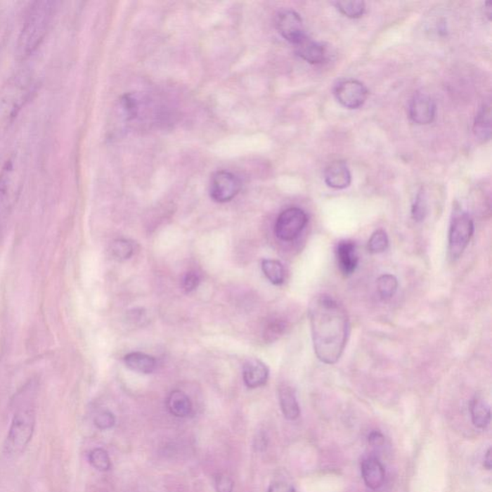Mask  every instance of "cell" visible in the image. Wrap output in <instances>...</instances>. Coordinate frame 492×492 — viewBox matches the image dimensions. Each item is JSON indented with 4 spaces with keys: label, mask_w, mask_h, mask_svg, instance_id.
I'll use <instances>...</instances> for the list:
<instances>
[{
    "label": "cell",
    "mask_w": 492,
    "mask_h": 492,
    "mask_svg": "<svg viewBox=\"0 0 492 492\" xmlns=\"http://www.w3.org/2000/svg\"><path fill=\"white\" fill-rule=\"evenodd\" d=\"M427 201H426L425 193L420 190L416 195L415 202L412 206V216L415 221L421 222L427 216Z\"/></svg>",
    "instance_id": "28"
},
{
    "label": "cell",
    "mask_w": 492,
    "mask_h": 492,
    "mask_svg": "<svg viewBox=\"0 0 492 492\" xmlns=\"http://www.w3.org/2000/svg\"><path fill=\"white\" fill-rule=\"evenodd\" d=\"M294 46L298 56L310 64H321L325 60V48L318 41L309 38L308 36L301 39Z\"/></svg>",
    "instance_id": "16"
},
{
    "label": "cell",
    "mask_w": 492,
    "mask_h": 492,
    "mask_svg": "<svg viewBox=\"0 0 492 492\" xmlns=\"http://www.w3.org/2000/svg\"><path fill=\"white\" fill-rule=\"evenodd\" d=\"M377 289L383 299H389L396 293L399 289V281L396 277L391 274H384L377 280Z\"/></svg>",
    "instance_id": "23"
},
{
    "label": "cell",
    "mask_w": 492,
    "mask_h": 492,
    "mask_svg": "<svg viewBox=\"0 0 492 492\" xmlns=\"http://www.w3.org/2000/svg\"><path fill=\"white\" fill-rule=\"evenodd\" d=\"M287 325L284 321H274L268 324V326L264 329V339L268 342H276L280 337L286 331Z\"/></svg>",
    "instance_id": "29"
},
{
    "label": "cell",
    "mask_w": 492,
    "mask_h": 492,
    "mask_svg": "<svg viewBox=\"0 0 492 492\" xmlns=\"http://www.w3.org/2000/svg\"><path fill=\"white\" fill-rule=\"evenodd\" d=\"M167 406L169 413L179 418L187 417L193 410L192 402L181 391H172L167 397Z\"/></svg>",
    "instance_id": "19"
},
{
    "label": "cell",
    "mask_w": 492,
    "mask_h": 492,
    "mask_svg": "<svg viewBox=\"0 0 492 492\" xmlns=\"http://www.w3.org/2000/svg\"><path fill=\"white\" fill-rule=\"evenodd\" d=\"M389 247V237L383 229L377 230L368 240V251L373 254L383 253Z\"/></svg>",
    "instance_id": "26"
},
{
    "label": "cell",
    "mask_w": 492,
    "mask_h": 492,
    "mask_svg": "<svg viewBox=\"0 0 492 492\" xmlns=\"http://www.w3.org/2000/svg\"><path fill=\"white\" fill-rule=\"evenodd\" d=\"M311 337L316 357L334 365L342 357L349 334V319L344 306L327 294H318L309 307Z\"/></svg>",
    "instance_id": "1"
},
{
    "label": "cell",
    "mask_w": 492,
    "mask_h": 492,
    "mask_svg": "<svg viewBox=\"0 0 492 492\" xmlns=\"http://www.w3.org/2000/svg\"><path fill=\"white\" fill-rule=\"evenodd\" d=\"M268 366L258 358H250L243 365V382L248 389H257L264 386L268 380Z\"/></svg>",
    "instance_id": "13"
},
{
    "label": "cell",
    "mask_w": 492,
    "mask_h": 492,
    "mask_svg": "<svg viewBox=\"0 0 492 492\" xmlns=\"http://www.w3.org/2000/svg\"><path fill=\"white\" fill-rule=\"evenodd\" d=\"M134 253V247L129 240L119 239L115 240L112 245V254L117 261H127L132 257Z\"/></svg>",
    "instance_id": "27"
},
{
    "label": "cell",
    "mask_w": 492,
    "mask_h": 492,
    "mask_svg": "<svg viewBox=\"0 0 492 492\" xmlns=\"http://www.w3.org/2000/svg\"><path fill=\"white\" fill-rule=\"evenodd\" d=\"M242 181L228 171H219L212 178L210 195L216 202H229L239 195Z\"/></svg>",
    "instance_id": "8"
},
{
    "label": "cell",
    "mask_w": 492,
    "mask_h": 492,
    "mask_svg": "<svg viewBox=\"0 0 492 492\" xmlns=\"http://www.w3.org/2000/svg\"><path fill=\"white\" fill-rule=\"evenodd\" d=\"M279 400L283 415L287 420H295L299 417V404H298L297 395L292 387L287 386L280 387Z\"/></svg>",
    "instance_id": "18"
},
{
    "label": "cell",
    "mask_w": 492,
    "mask_h": 492,
    "mask_svg": "<svg viewBox=\"0 0 492 492\" xmlns=\"http://www.w3.org/2000/svg\"><path fill=\"white\" fill-rule=\"evenodd\" d=\"M276 28L283 38L292 44H297L306 36L302 18L292 10L279 13L276 17Z\"/></svg>",
    "instance_id": "10"
},
{
    "label": "cell",
    "mask_w": 492,
    "mask_h": 492,
    "mask_svg": "<svg viewBox=\"0 0 492 492\" xmlns=\"http://www.w3.org/2000/svg\"><path fill=\"white\" fill-rule=\"evenodd\" d=\"M200 278L196 272L190 271L186 274L184 279H183V290L186 292H192L193 290L198 289L200 286Z\"/></svg>",
    "instance_id": "31"
},
{
    "label": "cell",
    "mask_w": 492,
    "mask_h": 492,
    "mask_svg": "<svg viewBox=\"0 0 492 492\" xmlns=\"http://www.w3.org/2000/svg\"><path fill=\"white\" fill-rule=\"evenodd\" d=\"M32 80L25 75H18L0 93V114L5 119L15 116L22 108L32 88Z\"/></svg>",
    "instance_id": "5"
},
{
    "label": "cell",
    "mask_w": 492,
    "mask_h": 492,
    "mask_svg": "<svg viewBox=\"0 0 492 492\" xmlns=\"http://www.w3.org/2000/svg\"><path fill=\"white\" fill-rule=\"evenodd\" d=\"M470 415L475 427L485 429L491 423V407L485 400L475 397L470 403Z\"/></svg>",
    "instance_id": "20"
},
{
    "label": "cell",
    "mask_w": 492,
    "mask_h": 492,
    "mask_svg": "<svg viewBox=\"0 0 492 492\" xmlns=\"http://www.w3.org/2000/svg\"><path fill=\"white\" fill-rule=\"evenodd\" d=\"M336 257L339 271L344 276H350L357 269L358 256L357 245L353 240H340L336 247Z\"/></svg>",
    "instance_id": "12"
},
{
    "label": "cell",
    "mask_w": 492,
    "mask_h": 492,
    "mask_svg": "<svg viewBox=\"0 0 492 492\" xmlns=\"http://www.w3.org/2000/svg\"><path fill=\"white\" fill-rule=\"evenodd\" d=\"M89 460H90L91 465L98 471L105 472V471L111 470L112 462L108 452L103 448L91 450L90 455H89Z\"/></svg>",
    "instance_id": "25"
},
{
    "label": "cell",
    "mask_w": 492,
    "mask_h": 492,
    "mask_svg": "<svg viewBox=\"0 0 492 492\" xmlns=\"http://www.w3.org/2000/svg\"><path fill=\"white\" fill-rule=\"evenodd\" d=\"M436 103L427 93H415L410 102V117L416 124H430L436 117Z\"/></svg>",
    "instance_id": "11"
},
{
    "label": "cell",
    "mask_w": 492,
    "mask_h": 492,
    "mask_svg": "<svg viewBox=\"0 0 492 492\" xmlns=\"http://www.w3.org/2000/svg\"><path fill=\"white\" fill-rule=\"evenodd\" d=\"M361 471H362L363 481L369 488L375 491L384 485L386 470L378 458L374 456L365 458L361 465Z\"/></svg>",
    "instance_id": "14"
},
{
    "label": "cell",
    "mask_w": 492,
    "mask_h": 492,
    "mask_svg": "<svg viewBox=\"0 0 492 492\" xmlns=\"http://www.w3.org/2000/svg\"><path fill=\"white\" fill-rule=\"evenodd\" d=\"M384 436L380 432L374 431L368 436V441L371 446H379L384 444Z\"/></svg>",
    "instance_id": "34"
},
{
    "label": "cell",
    "mask_w": 492,
    "mask_h": 492,
    "mask_svg": "<svg viewBox=\"0 0 492 492\" xmlns=\"http://www.w3.org/2000/svg\"><path fill=\"white\" fill-rule=\"evenodd\" d=\"M116 423V418L109 410H101L94 417V425L101 430H108L114 427Z\"/></svg>",
    "instance_id": "30"
},
{
    "label": "cell",
    "mask_w": 492,
    "mask_h": 492,
    "mask_svg": "<svg viewBox=\"0 0 492 492\" xmlns=\"http://www.w3.org/2000/svg\"><path fill=\"white\" fill-rule=\"evenodd\" d=\"M17 161L15 157L10 158L0 172V205L4 208H10L20 193L22 174Z\"/></svg>",
    "instance_id": "7"
},
{
    "label": "cell",
    "mask_w": 492,
    "mask_h": 492,
    "mask_svg": "<svg viewBox=\"0 0 492 492\" xmlns=\"http://www.w3.org/2000/svg\"><path fill=\"white\" fill-rule=\"evenodd\" d=\"M268 492H297L290 484L285 481H276L269 486Z\"/></svg>",
    "instance_id": "33"
},
{
    "label": "cell",
    "mask_w": 492,
    "mask_h": 492,
    "mask_svg": "<svg viewBox=\"0 0 492 492\" xmlns=\"http://www.w3.org/2000/svg\"><path fill=\"white\" fill-rule=\"evenodd\" d=\"M474 234V224L470 214L457 208L453 212L448 235V255L456 261L462 255Z\"/></svg>",
    "instance_id": "4"
},
{
    "label": "cell",
    "mask_w": 492,
    "mask_h": 492,
    "mask_svg": "<svg viewBox=\"0 0 492 492\" xmlns=\"http://www.w3.org/2000/svg\"><path fill=\"white\" fill-rule=\"evenodd\" d=\"M56 10L57 2L47 0L34 2L15 44V57L18 61L30 58L40 47L51 28Z\"/></svg>",
    "instance_id": "2"
},
{
    "label": "cell",
    "mask_w": 492,
    "mask_h": 492,
    "mask_svg": "<svg viewBox=\"0 0 492 492\" xmlns=\"http://www.w3.org/2000/svg\"><path fill=\"white\" fill-rule=\"evenodd\" d=\"M216 489L217 492H233L234 481L226 474L217 475L216 478Z\"/></svg>",
    "instance_id": "32"
},
{
    "label": "cell",
    "mask_w": 492,
    "mask_h": 492,
    "mask_svg": "<svg viewBox=\"0 0 492 492\" xmlns=\"http://www.w3.org/2000/svg\"><path fill=\"white\" fill-rule=\"evenodd\" d=\"M491 105H483L480 110H479L477 116L475 117L474 127H473V131H474L475 137L478 138L479 141L486 143L491 140Z\"/></svg>",
    "instance_id": "21"
},
{
    "label": "cell",
    "mask_w": 492,
    "mask_h": 492,
    "mask_svg": "<svg viewBox=\"0 0 492 492\" xmlns=\"http://www.w3.org/2000/svg\"><path fill=\"white\" fill-rule=\"evenodd\" d=\"M261 271L271 284L282 285L285 281V269L283 264L277 260L266 259L261 261Z\"/></svg>",
    "instance_id": "22"
},
{
    "label": "cell",
    "mask_w": 492,
    "mask_h": 492,
    "mask_svg": "<svg viewBox=\"0 0 492 492\" xmlns=\"http://www.w3.org/2000/svg\"><path fill=\"white\" fill-rule=\"evenodd\" d=\"M351 174L347 164L342 161H335L326 167L324 180L328 187L342 190L351 184Z\"/></svg>",
    "instance_id": "15"
},
{
    "label": "cell",
    "mask_w": 492,
    "mask_h": 492,
    "mask_svg": "<svg viewBox=\"0 0 492 492\" xmlns=\"http://www.w3.org/2000/svg\"><path fill=\"white\" fill-rule=\"evenodd\" d=\"M368 89L357 80H345L337 84L335 96L342 106L348 109H358L368 98Z\"/></svg>",
    "instance_id": "9"
},
{
    "label": "cell",
    "mask_w": 492,
    "mask_h": 492,
    "mask_svg": "<svg viewBox=\"0 0 492 492\" xmlns=\"http://www.w3.org/2000/svg\"><path fill=\"white\" fill-rule=\"evenodd\" d=\"M124 363L131 370L141 374L153 373L157 368L155 358L141 352H131L125 355Z\"/></svg>",
    "instance_id": "17"
},
{
    "label": "cell",
    "mask_w": 492,
    "mask_h": 492,
    "mask_svg": "<svg viewBox=\"0 0 492 492\" xmlns=\"http://www.w3.org/2000/svg\"><path fill=\"white\" fill-rule=\"evenodd\" d=\"M308 224V216L300 208L292 207L279 214L274 232L279 240L292 242L299 237Z\"/></svg>",
    "instance_id": "6"
},
{
    "label": "cell",
    "mask_w": 492,
    "mask_h": 492,
    "mask_svg": "<svg viewBox=\"0 0 492 492\" xmlns=\"http://www.w3.org/2000/svg\"><path fill=\"white\" fill-rule=\"evenodd\" d=\"M484 467L488 470H491L492 467V458H491V448H488V452L486 453L485 459H484Z\"/></svg>",
    "instance_id": "35"
},
{
    "label": "cell",
    "mask_w": 492,
    "mask_h": 492,
    "mask_svg": "<svg viewBox=\"0 0 492 492\" xmlns=\"http://www.w3.org/2000/svg\"><path fill=\"white\" fill-rule=\"evenodd\" d=\"M35 389L25 387L17 400L11 425L8 431L4 451L8 455L20 454L32 439L36 425Z\"/></svg>",
    "instance_id": "3"
},
{
    "label": "cell",
    "mask_w": 492,
    "mask_h": 492,
    "mask_svg": "<svg viewBox=\"0 0 492 492\" xmlns=\"http://www.w3.org/2000/svg\"><path fill=\"white\" fill-rule=\"evenodd\" d=\"M337 9L345 17L350 18H358L365 14V4L360 0H351V1L335 2Z\"/></svg>",
    "instance_id": "24"
}]
</instances>
